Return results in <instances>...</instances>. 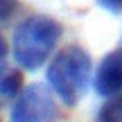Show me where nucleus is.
<instances>
[{
    "instance_id": "7ed1b4c3",
    "label": "nucleus",
    "mask_w": 122,
    "mask_h": 122,
    "mask_svg": "<svg viewBox=\"0 0 122 122\" xmlns=\"http://www.w3.org/2000/svg\"><path fill=\"white\" fill-rule=\"evenodd\" d=\"M57 118V104L48 88L32 84L18 93L11 106V122H52Z\"/></svg>"
},
{
    "instance_id": "1a4fd4ad",
    "label": "nucleus",
    "mask_w": 122,
    "mask_h": 122,
    "mask_svg": "<svg viewBox=\"0 0 122 122\" xmlns=\"http://www.w3.org/2000/svg\"><path fill=\"white\" fill-rule=\"evenodd\" d=\"M5 63H7V41L2 39V34H0V75L5 72Z\"/></svg>"
},
{
    "instance_id": "423d86ee",
    "label": "nucleus",
    "mask_w": 122,
    "mask_h": 122,
    "mask_svg": "<svg viewBox=\"0 0 122 122\" xmlns=\"http://www.w3.org/2000/svg\"><path fill=\"white\" fill-rule=\"evenodd\" d=\"M95 122H122V97H111L102 104Z\"/></svg>"
},
{
    "instance_id": "f03ea898",
    "label": "nucleus",
    "mask_w": 122,
    "mask_h": 122,
    "mask_svg": "<svg viewBox=\"0 0 122 122\" xmlns=\"http://www.w3.org/2000/svg\"><path fill=\"white\" fill-rule=\"evenodd\" d=\"M93 61L91 54L79 45H66L59 50L48 63V84L54 91V95L66 106H75L86 95L88 84H91Z\"/></svg>"
},
{
    "instance_id": "20e7f679",
    "label": "nucleus",
    "mask_w": 122,
    "mask_h": 122,
    "mask_svg": "<svg viewBox=\"0 0 122 122\" xmlns=\"http://www.w3.org/2000/svg\"><path fill=\"white\" fill-rule=\"evenodd\" d=\"M95 91L102 97H115L122 93V48L109 52L95 72Z\"/></svg>"
},
{
    "instance_id": "f257e3e1",
    "label": "nucleus",
    "mask_w": 122,
    "mask_h": 122,
    "mask_svg": "<svg viewBox=\"0 0 122 122\" xmlns=\"http://www.w3.org/2000/svg\"><path fill=\"white\" fill-rule=\"evenodd\" d=\"M61 25L54 18L34 14L23 18L11 36V52L23 70H36L52 57L61 39Z\"/></svg>"
},
{
    "instance_id": "39448f33",
    "label": "nucleus",
    "mask_w": 122,
    "mask_h": 122,
    "mask_svg": "<svg viewBox=\"0 0 122 122\" xmlns=\"http://www.w3.org/2000/svg\"><path fill=\"white\" fill-rule=\"evenodd\" d=\"M23 75L18 70H5L0 75V95L5 97H18V93L23 91Z\"/></svg>"
},
{
    "instance_id": "6e6552de",
    "label": "nucleus",
    "mask_w": 122,
    "mask_h": 122,
    "mask_svg": "<svg viewBox=\"0 0 122 122\" xmlns=\"http://www.w3.org/2000/svg\"><path fill=\"white\" fill-rule=\"evenodd\" d=\"M97 5L109 14H122V0H97Z\"/></svg>"
},
{
    "instance_id": "0eeeda50",
    "label": "nucleus",
    "mask_w": 122,
    "mask_h": 122,
    "mask_svg": "<svg viewBox=\"0 0 122 122\" xmlns=\"http://www.w3.org/2000/svg\"><path fill=\"white\" fill-rule=\"evenodd\" d=\"M18 7V0H0V20H7Z\"/></svg>"
},
{
    "instance_id": "9d476101",
    "label": "nucleus",
    "mask_w": 122,
    "mask_h": 122,
    "mask_svg": "<svg viewBox=\"0 0 122 122\" xmlns=\"http://www.w3.org/2000/svg\"><path fill=\"white\" fill-rule=\"evenodd\" d=\"M0 122H2V120H0Z\"/></svg>"
}]
</instances>
